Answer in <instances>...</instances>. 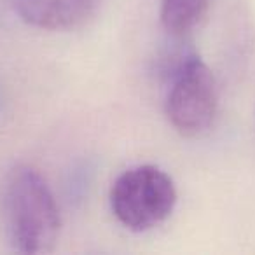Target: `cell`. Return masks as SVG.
<instances>
[{
	"label": "cell",
	"instance_id": "5b68a950",
	"mask_svg": "<svg viewBox=\"0 0 255 255\" xmlns=\"http://www.w3.org/2000/svg\"><path fill=\"white\" fill-rule=\"evenodd\" d=\"M210 0H161V19L173 35L187 33L206 14Z\"/></svg>",
	"mask_w": 255,
	"mask_h": 255
},
{
	"label": "cell",
	"instance_id": "277c9868",
	"mask_svg": "<svg viewBox=\"0 0 255 255\" xmlns=\"http://www.w3.org/2000/svg\"><path fill=\"white\" fill-rule=\"evenodd\" d=\"M103 0H9L26 25L40 30H74L96 14Z\"/></svg>",
	"mask_w": 255,
	"mask_h": 255
},
{
	"label": "cell",
	"instance_id": "3957f363",
	"mask_svg": "<svg viewBox=\"0 0 255 255\" xmlns=\"http://www.w3.org/2000/svg\"><path fill=\"white\" fill-rule=\"evenodd\" d=\"M217 86L212 70L198 54H187L177 65L166 96L171 126L187 138L201 136L217 116Z\"/></svg>",
	"mask_w": 255,
	"mask_h": 255
},
{
	"label": "cell",
	"instance_id": "8992f818",
	"mask_svg": "<svg viewBox=\"0 0 255 255\" xmlns=\"http://www.w3.org/2000/svg\"><path fill=\"white\" fill-rule=\"evenodd\" d=\"M0 109H2V95H0Z\"/></svg>",
	"mask_w": 255,
	"mask_h": 255
},
{
	"label": "cell",
	"instance_id": "6da1fadb",
	"mask_svg": "<svg viewBox=\"0 0 255 255\" xmlns=\"http://www.w3.org/2000/svg\"><path fill=\"white\" fill-rule=\"evenodd\" d=\"M0 215L5 236L21 254H47L60 234V212L44 177L28 164L5 173L0 185Z\"/></svg>",
	"mask_w": 255,
	"mask_h": 255
},
{
	"label": "cell",
	"instance_id": "7a4b0ae2",
	"mask_svg": "<svg viewBox=\"0 0 255 255\" xmlns=\"http://www.w3.org/2000/svg\"><path fill=\"white\" fill-rule=\"evenodd\" d=\"M177 205L171 177L154 164H138L117 177L110 191V206L126 229L143 233L163 224Z\"/></svg>",
	"mask_w": 255,
	"mask_h": 255
}]
</instances>
